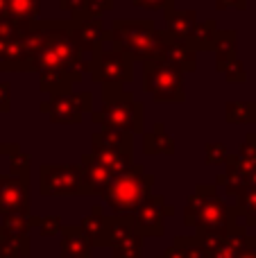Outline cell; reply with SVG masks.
I'll return each mask as SVG.
<instances>
[{
  "label": "cell",
  "instance_id": "cell-1",
  "mask_svg": "<svg viewBox=\"0 0 256 258\" xmlns=\"http://www.w3.org/2000/svg\"><path fill=\"white\" fill-rule=\"evenodd\" d=\"M80 50L71 34V21H50V32L43 45L34 52V57L23 66V71L34 73H68L77 82H82Z\"/></svg>",
  "mask_w": 256,
  "mask_h": 258
},
{
  "label": "cell",
  "instance_id": "cell-2",
  "mask_svg": "<svg viewBox=\"0 0 256 258\" xmlns=\"http://www.w3.org/2000/svg\"><path fill=\"white\" fill-rule=\"evenodd\" d=\"M107 39L111 41V48L120 50L132 61L145 63L159 59L168 30H157L152 18H116Z\"/></svg>",
  "mask_w": 256,
  "mask_h": 258
},
{
  "label": "cell",
  "instance_id": "cell-3",
  "mask_svg": "<svg viewBox=\"0 0 256 258\" xmlns=\"http://www.w3.org/2000/svg\"><path fill=\"white\" fill-rule=\"evenodd\" d=\"M236 206L218 197V186L200 183L186 204V222L211 233H229L236 227Z\"/></svg>",
  "mask_w": 256,
  "mask_h": 258
},
{
  "label": "cell",
  "instance_id": "cell-4",
  "mask_svg": "<svg viewBox=\"0 0 256 258\" xmlns=\"http://www.w3.org/2000/svg\"><path fill=\"white\" fill-rule=\"evenodd\" d=\"M93 120L102 129H120L127 134L145 132V111L143 104L136 102L132 91L118 86H104V102L98 111H93Z\"/></svg>",
  "mask_w": 256,
  "mask_h": 258
},
{
  "label": "cell",
  "instance_id": "cell-5",
  "mask_svg": "<svg viewBox=\"0 0 256 258\" xmlns=\"http://www.w3.org/2000/svg\"><path fill=\"white\" fill-rule=\"evenodd\" d=\"M154 177L145 172L141 163H134L127 172L113 177V181L102 190V197L116 215H132L150 195Z\"/></svg>",
  "mask_w": 256,
  "mask_h": 258
},
{
  "label": "cell",
  "instance_id": "cell-6",
  "mask_svg": "<svg viewBox=\"0 0 256 258\" xmlns=\"http://www.w3.org/2000/svg\"><path fill=\"white\" fill-rule=\"evenodd\" d=\"M143 89L159 102H184L186 73L163 59L143 63Z\"/></svg>",
  "mask_w": 256,
  "mask_h": 258
},
{
  "label": "cell",
  "instance_id": "cell-7",
  "mask_svg": "<svg viewBox=\"0 0 256 258\" xmlns=\"http://www.w3.org/2000/svg\"><path fill=\"white\" fill-rule=\"evenodd\" d=\"M41 111L54 125H77L82 122L84 113H93V95L89 91H66V93L48 95L41 104Z\"/></svg>",
  "mask_w": 256,
  "mask_h": 258
},
{
  "label": "cell",
  "instance_id": "cell-8",
  "mask_svg": "<svg viewBox=\"0 0 256 258\" xmlns=\"http://www.w3.org/2000/svg\"><path fill=\"white\" fill-rule=\"evenodd\" d=\"M91 77L98 84L122 89L134 77V61L116 48L98 50L93 54V63H91Z\"/></svg>",
  "mask_w": 256,
  "mask_h": 258
},
{
  "label": "cell",
  "instance_id": "cell-9",
  "mask_svg": "<svg viewBox=\"0 0 256 258\" xmlns=\"http://www.w3.org/2000/svg\"><path fill=\"white\" fill-rule=\"evenodd\" d=\"M41 192L43 195H84L80 165L43 163L41 165Z\"/></svg>",
  "mask_w": 256,
  "mask_h": 258
},
{
  "label": "cell",
  "instance_id": "cell-10",
  "mask_svg": "<svg viewBox=\"0 0 256 258\" xmlns=\"http://www.w3.org/2000/svg\"><path fill=\"white\" fill-rule=\"evenodd\" d=\"M71 34L80 52H98L102 50V43L107 41V30H104L102 18L80 14L71 18Z\"/></svg>",
  "mask_w": 256,
  "mask_h": 258
},
{
  "label": "cell",
  "instance_id": "cell-11",
  "mask_svg": "<svg viewBox=\"0 0 256 258\" xmlns=\"http://www.w3.org/2000/svg\"><path fill=\"white\" fill-rule=\"evenodd\" d=\"M30 213V177L0 174V218Z\"/></svg>",
  "mask_w": 256,
  "mask_h": 258
},
{
  "label": "cell",
  "instance_id": "cell-12",
  "mask_svg": "<svg viewBox=\"0 0 256 258\" xmlns=\"http://www.w3.org/2000/svg\"><path fill=\"white\" fill-rule=\"evenodd\" d=\"M172 206H166L163 197L150 195L139 209L132 213L139 236H159L163 229V215H170Z\"/></svg>",
  "mask_w": 256,
  "mask_h": 258
},
{
  "label": "cell",
  "instance_id": "cell-13",
  "mask_svg": "<svg viewBox=\"0 0 256 258\" xmlns=\"http://www.w3.org/2000/svg\"><path fill=\"white\" fill-rule=\"evenodd\" d=\"M159 59L181 68L184 73L195 71V66H198V52L188 43V39H175V36H170V32H168V39L163 43L161 52H159Z\"/></svg>",
  "mask_w": 256,
  "mask_h": 258
},
{
  "label": "cell",
  "instance_id": "cell-14",
  "mask_svg": "<svg viewBox=\"0 0 256 258\" xmlns=\"http://www.w3.org/2000/svg\"><path fill=\"white\" fill-rule=\"evenodd\" d=\"M82 181H84V195H102V190L113 181V174L104 165H100L91 154L82 156L80 163Z\"/></svg>",
  "mask_w": 256,
  "mask_h": 258
},
{
  "label": "cell",
  "instance_id": "cell-15",
  "mask_svg": "<svg viewBox=\"0 0 256 258\" xmlns=\"http://www.w3.org/2000/svg\"><path fill=\"white\" fill-rule=\"evenodd\" d=\"M163 18H166V30L170 32V36H175V39H188L193 27H195V23H198L195 9L170 7L163 12Z\"/></svg>",
  "mask_w": 256,
  "mask_h": 258
},
{
  "label": "cell",
  "instance_id": "cell-16",
  "mask_svg": "<svg viewBox=\"0 0 256 258\" xmlns=\"http://www.w3.org/2000/svg\"><path fill=\"white\" fill-rule=\"evenodd\" d=\"M143 152L145 154H175V138L166 132L161 122H154L150 132H143Z\"/></svg>",
  "mask_w": 256,
  "mask_h": 258
},
{
  "label": "cell",
  "instance_id": "cell-17",
  "mask_svg": "<svg viewBox=\"0 0 256 258\" xmlns=\"http://www.w3.org/2000/svg\"><path fill=\"white\" fill-rule=\"evenodd\" d=\"M91 156L98 161L100 165L109 170L113 177L127 172V170L134 165L132 161V152H120V150H109V147H98V150H91Z\"/></svg>",
  "mask_w": 256,
  "mask_h": 258
},
{
  "label": "cell",
  "instance_id": "cell-18",
  "mask_svg": "<svg viewBox=\"0 0 256 258\" xmlns=\"http://www.w3.org/2000/svg\"><path fill=\"white\" fill-rule=\"evenodd\" d=\"M98 147L132 152L134 150V141H132V134L120 132V129H100V132H95L91 136V150H98Z\"/></svg>",
  "mask_w": 256,
  "mask_h": 258
},
{
  "label": "cell",
  "instance_id": "cell-19",
  "mask_svg": "<svg viewBox=\"0 0 256 258\" xmlns=\"http://www.w3.org/2000/svg\"><path fill=\"white\" fill-rule=\"evenodd\" d=\"M236 32L234 30H220L218 39L213 43V52H216V68L218 73H222L231 61L236 59Z\"/></svg>",
  "mask_w": 256,
  "mask_h": 258
},
{
  "label": "cell",
  "instance_id": "cell-20",
  "mask_svg": "<svg viewBox=\"0 0 256 258\" xmlns=\"http://www.w3.org/2000/svg\"><path fill=\"white\" fill-rule=\"evenodd\" d=\"M82 233L86 236L89 242H98V245H107V218L102 215V209L100 206H93V213L89 218L82 220Z\"/></svg>",
  "mask_w": 256,
  "mask_h": 258
},
{
  "label": "cell",
  "instance_id": "cell-21",
  "mask_svg": "<svg viewBox=\"0 0 256 258\" xmlns=\"http://www.w3.org/2000/svg\"><path fill=\"white\" fill-rule=\"evenodd\" d=\"M218 32L220 30H218L216 18H207V21H202V23H195L193 32H190V36H188V43L195 48V52H200V50H211L218 39Z\"/></svg>",
  "mask_w": 256,
  "mask_h": 258
},
{
  "label": "cell",
  "instance_id": "cell-22",
  "mask_svg": "<svg viewBox=\"0 0 256 258\" xmlns=\"http://www.w3.org/2000/svg\"><path fill=\"white\" fill-rule=\"evenodd\" d=\"M41 14V0H7V16L21 23H36Z\"/></svg>",
  "mask_w": 256,
  "mask_h": 258
},
{
  "label": "cell",
  "instance_id": "cell-23",
  "mask_svg": "<svg viewBox=\"0 0 256 258\" xmlns=\"http://www.w3.org/2000/svg\"><path fill=\"white\" fill-rule=\"evenodd\" d=\"M231 159H234V163L238 165L245 174L254 172L256 170V132H249L247 136H245V141L240 143L238 152L231 154Z\"/></svg>",
  "mask_w": 256,
  "mask_h": 258
},
{
  "label": "cell",
  "instance_id": "cell-24",
  "mask_svg": "<svg viewBox=\"0 0 256 258\" xmlns=\"http://www.w3.org/2000/svg\"><path fill=\"white\" fill-rule=\"evenodd\" d=\"M225 120L231 122V125L256 122V102H227Z\"/></svg>",
  "mask_w": 256,
  "mask_h": 258
},
{
  "label": "cell",
  "instance_id": "cell-25",
  "mask_svg": "<svg viewBox=\"0 0 256 258\" xmlns=\"http://www.w3.org/2000/svg\"><path fill=\"white\" fill-rule=\"evenodd\" d=\"M9 174L12 177H30V168H32V159L25 150H21L18 143H9Z\"/></svg>",
  "mask_w": 256,
  "mask_h": 258
},
{
  "label": "cell",
  "instance_id": "cell-26",
  "mask_svg": "<svg viewBox=\"0 0 256 258\" xmlns=\"http://www.w3.org/2000/svg\"><path fill=\"white\" fill-rule=\"evenodd\" d=\"M91 242L86 240V236L82 233V229H75V227H66L63 229V254L66 256H82L86 254Z\"/></svg>",
  "mask_w": 256,
  "mask_h": 258
},
{
  "label": "cell",
  "instance_id": "cell-27",
  "mask_svg": "<svg viewBox=\"0 0 256 258\" xmlns=\"http://www.w3.org/2000/svg\"><path fill=\"white\" fill-rule=\"evenodd\" d=\"M32 222L36 220H32L30 213H12L0 218V229L5 231V236H25Z\"/></svg>",
  "mask_w": 256,
  "mask_h": 258
},
{
  "label": "cell",
  "instance_id": "cell-28",
  "mask_svg": "<svg viewBox=\"0 0 256 258\" xmlns=\"http://www.w3.org/2000/svg\"><path fill=\"white\" fill-rule=\"evenodd\" d=\"M236 211L245 215L249 224H256V190L252 188H245L240 195H236Z\"/></svg>",
  "mask_w": 256,
  "mask_h": 258
},
{
  "label": "cell",
  "instance_id": "cell-29",
  "mask_svg": "<svg viewBox=\"0 0 256 258\" xmlns=\"http://www.w3.org/2000/svg\"><path fill=\"white\" fill-rule=\"evenodd\" d=\"M227 156H229V150H227L225 143H207L204 145V161L209 165H225Z\"/></svg>",
  "mask_w": 256,
  "mask_h": 258
},
{
  "label": "cell",
  "instance_id": "cell-30",
  "mask_svg": "<svg viewBox=\"0 0 256 258\" xmlns=\"http://www.w3.org/2000/svg\"><path fill=\"white\" fill-rule=\"evenodd\" d=\"M222 75H225V80L229 82V84H243V82L247 80V71H245V63L240 61V59H234V61L222 71Z\"/></svg>",
  "mask_w": 256,
  "mask_h": 258
},
{
  "label": "cell",
  "instance_id": "cell-31",
  "mask_svg": "<svg viewBox=\"0 0 256 258\" xmlns=\"http://www.w3.org/2000/svg\"><path fill=\"white\" fill-rule=\"evenodd\" d=\"M111 9H113V0H89V3H86V12L84 14L100 18L102 14L111 12Z\"/></svg>",
  "mask_w": 256,
  "mask_h": 258
},
{
  "label": "cell",
  "instance_id": "cell-32",
  "mask_svg": "<svg viewBox=\"0 0 256 258\" xmlns=\"http://www.w3.org/2000/svg\"><path fill=\"white\" fill-rule=\"evenodd\" d=\"M36 224L41 227L43 236H52V233H57L59 229H61V218H59V215H48V218L36 220Z\"/></svg>",
  "mask_w": 256,
  "mask_h": 258
},
{
  "label": "cell",
  "instance_id": "cell-33",
  "mask_svg": "<svg viewBox=\"0 0 256 258\" xmlns=\"http://www.w3.org/2000/svg\"><path fill=\"white\" fill-rule=\"evenodd\" d=\"M57 3L63 12L73 14V16H80V14L86 12V3H89V0H57Z\"/></svg>",
  "mask_w": 256,
  "mask_h": 258
},
{
  "label": "cell",
  "instance_id": "cell-34",
  "mask_svg": "<svg viewBox=\"0 0 256 258\" xmlns=\"http://www.w3.org/2000/svg\"><path fill=\"white\" fill-rule=\"evenodd\" d=\"M132 5H134V7H141V9H161V12L175 7L172 0H132Z\"/></svg>",
  "mask_w": 256,
  "mask_h": 258
},
{
  "label": "cell",
  "instance_id": "cell-35",
  "mask_svg": "<svg viewBox=\"0 0 256 258\" xmlns=\"http://www.w3.org/2000/svg\"><path fill=\"white\" fill-rule=\"evenodd\" d=\"M12 109V89L5 80H0V113H9Z\"/></svg>",
  "mask_w": 256,
  "mask_h": 258
},
{
  "label": "cell",
  "instance_id": "cell-36",
  "mask_svg": "<svg viewBox=\"0 0 256 258\" xmlns=\"http://www.w3.org/2000/svg\"><path fill=\"white\" fill-rule=\"evenodd\" d=\"M218 9H247V0H213Z\"/></svg>",
  "mask_w": 256,
  "mask_h": 258
},
{
  "label": "cell",
  "instance_id": "cell-37",
  "mask_svg": "<svg viewBox=\"0 0 256 258\" xmlns=\"http://www.w3.org/2000/svg\"><path fill=\"white\" fill-rule=\"evenodd\" d=\"M245 183H247V188H252V190H256V170H254V172H249V174H247Z\"/></svg>",
  "mask_w": 256,
  "mask_h": 258
},
{
  "label": "cell",
  "instance_id": "cell-38",
  "mask_svg": "<svg viewBox=\"0 0 256 258\" xmlns=\"http://www.w3.org/2000/svg\"><path fill=\"white\" fill-rule=\"evenodd\" d=\"M0 18H7V0H0Z\"/></svg>",
  "mask_w": 256,
  "mask_h": 258
},
{
  "label": "cell",
  "instance_id": "cell-39",
  "mask_svg": "<svg viewBox=\"0 0 256 258\" xmlns=\"http://www.w3.org/2000/svg\"><path fill=\"white\" fill-rule=\"evenodd\" d=\"M7 152H9V143H5L3 138H0V156L7 154Z\"/></svg>",
  "mask_w": 256,
  "mask_h": 258
}]
</instances>
